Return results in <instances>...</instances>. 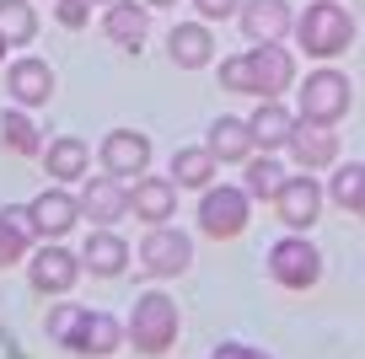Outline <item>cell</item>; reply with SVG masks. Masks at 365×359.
<instances>
[{
	"instance_id": "obj_1",
	"label": "cell",
	"mask_w": 365,
	"mask_h": 359,
	"mask_svg": "<svg viewBox=\"0 0 365 359\" xmlns=\"http://www.w3.org/2000/svg\"><path fill=\"white\" fill-rule=\"evenodd\" d=\"M296 43L312 59H333L354 43V16L344 11L339 0H312L307 11L296 16Z\"/></svg>"
},
{
	"instance_id": "obj_2",
	"label": "cell",
	"mask_w": 365,
	"mask_h": 359,
	"mask_svg": "<svg viewBox=\"0 0 365 359\" xmlns=\"http://www.w3.org/2000/svg\"><path fill=\"white\" fill-rule=\"evenodd\" d=\"M124 338L135 343V354H145V359L172 354V343H178V306H172V295H161V290L140 295L135 311H129Z\"/></svg>"
},
{
	"instance_id": "obj_3",
	"label": "cell",
	"mask_w": 365,
	"mask_h": 359,
	"mask_svg": "<svg viewBox=\"0 0 365 359\" xmlns=\"http://www.w3.org/2000/svg\"><path fill=\"white\" fill-rule=\"evenodd\" d=\"M269 279L279 284V290H312V284L322 279V252L317 241H307V231H290L285 241H274L269 247Z\"/></svg>"
},
{
	"instance_id": "obj_4",
	"label": "cell",
	"mask_w": 365,
	"mask_h": 359,
	"mask_svg": "<svg viewBox=\"0 0 365 359\" xmlns=\"http://www.w3.org/2000/svg\"><path fill=\"white\" fill-rule=\"evenodd\" d=\"M349 97H354L349 76L333 70V65H322V70H312V76L301 80V118H307V124H328L333 129V124H344Z\"/></svg>"
},
{
	"instance_id": "obj_5",
	"label": "cell",
	"mask_w": 365,
	"mask_h": 359,
	"mask_svg": "<svg viewBox=\"0 0 365 359\" xmlns=\"http://www.w3.org/2000/svg\"><path fill=\"white\" fill-rule=\"evenodd\" d=\"M188 263H194V241L182 231L150 225V231L140 236V274H150V279H178V274H188Z\"/></svg>"
},
{
	"instance_id": "obj_6",
	"label": "cell",
	"mask_w": 365,
	"mask_h": 359,
	"mask_svg": "<svg viewBox=\"0 0 365 359\" xmlns=\"http://www.w3.org/2000/svg\"><path fill=\"white\" fill-rule=\"evenodd\" d=\"M199 231L231 241V236L247 231V188H231V182H210L205 199H199Z\"/></svg>"
},
{
	"instance_id": "obj_7",
	"label": "cell",
	"mask_w": 365,
	"mask_h": 359,
	"mask_svg": "<svg viewBox=\"0 0 365 359\" xmlns=\"http://www.w3.org/2000/svg\"><path fill=\"white\" fill-rule=\"evenodd\" d=\"M81 252L59 247V241H43V247L33 252V263H27V284H33L38 295H70L81 279Z\"/></svg>"
},
{
	"instance_id": "obj_8",
	"label": "cell",
	"mask_w": 365,
	"mask_h": 359,
	"mask_svg": "<svg viewBox=\"0 0 365 359\" xmlns=\"http://www.w3.org/2000/svg\"><path fill=\"white\" fill-rule=\"evenodd\" d=\"M27 220H33V236H43V241H59L65 231H76L81 199H76V193H65V188L54 182V188H43L33 204H27Z\"/></svg>"
},
{
	"instance_id": "obj_9",
	"label": "cell",
	"mask_w": 365,
	"mask_h": 359,
	"mask_svg": "<svg viewBox=\"0 0 365 359\" xmlns=\"http://www.w3.org/2000/svg\"><path fill=\"white\" fill-rule=\"evenodd\" d=\"M237 22H242V33H247L252 43H285V38L296 33L290 0H242Z\"/></svg>"
},
{
	"instance_id": "obj_10",
	"label": "cell",
	"mask_w": 365,
	"mask_h": 359,
	"mask_svg": "<svg viewBox=\"0 0 365 359\" xmlns=\"http://www.w3.org/2000/svg\"><path fill=\"white\" fill-rule=\"evenodd\" d=\"M274 209H279V225H290V231L317 225V214H322V182H312V172L285 177V182H279V193H274Z\"/></svg>"
},
{
	"instance_id": "obj_11",
	"label": "cell",
	"mask_w": 365,
	"mask_h": 359,
	"mask_svg": "<svg viewBox=\"0 0 365 359\" xmlns=\"http://www.w3.org/2000/svg\"><path fill=\"white\" fill-rule=\"evenodd\" d=\"M129 214H135L140 225H167L172 214H178V182L140 172V182H129Z\"/></svg>"
},
{
	"instance_id": "obj_12",
	"label": "cell",
	"mask_w": 365,
	"mask_h": 359,
	"mask_svg": "<svg viewBox=\"0 0 365 359\" xmlns=\"http://www.w3.org/2000/svg\"><path fill=\"white\" fill-rule=\"evenodd\" d=\"M252 97H285L296 80V54H285L279 43H252Z\"/></svg>"
},
{
	"instance_id": "obj_13",
	"label": "cell",
	"mask_w": 365,
	"mask_h": 359,
	"mask_svg": "<svg viewBox=\"0 0 365 359\" xmlns=\"http://www.w3.org/2000/svg\"><path fill=\"white\" fill-rule=\"evenodd\" d=\"M97 161H103V172H113V177H140V172L150 167V140L140 135V129H113V135H103V145H97Z\"/></svg>"
},
{
	"instance_id": "obj_14",
	"label": "cell",
	"mask_w": 365,
	"mask_h": 359,
	"mask_svg": "<svg viewBox=\"0 0 365 359\" xmlns=\"http://www.w3.org/2000/svg\"><path fill=\"white\" fill-rule=\"evenodd\" d=\"M6 97H11L16 108H43V102H54V70L38 54L16 59V65L6 70Z\"/></svg>"
},
{
	"instance_id": "obj_15",
	"label": "cell",
	"mask_w": 365,
	"mask_h": 359,
	"mask_svg": "<svg viewBox=\"0 0 365 359\" xmlns=\"http://www.w3.org/2000/svg\"><path fill=\"white\" fill-rule=\"evenodd\" d=\"M81 269L97 274V279H118V274L129 269V241L113 225H91L86 247H81Z\"/></svg>"
},
{
	"instance_id": "obj_16",
	"label": "cell",
	"mask_w": 365,
	"mask_h": 359,
	"mask_svg": "<svg viewBox=\"0 0 365 359\" xmlns=\"http://www.w3.org/2000/svg\"><path fill=\"white\" fill-rule=\"evenodd\" d=\"M290 156H296L301 172H322L339 161V135H333L328 124H307V118H296V135H290Z\"/></svg>"
},
{
	"instance_id": "obj_17",
	"label": "cell",
	"mask_w": 365,
	"mask_h": 359,
	"mask_svg": "<svg viewBox=\"0 0 365 359\" xmlns=\"http://www.w3.org/2000/svg\"><path fill=\"white\" fill-rule=\"evenodd\" d=\"M81 214H86L91 225H118L129 214V188H124V177H113L108 172L103 182H86L81 188Z\"/></svg>"
},
{
	"instance_id": "obj_18",
	"label": "cell",
	"mask_w": 365,
	"mask_h": 359,
	"mask_svg": "<svg viewBox=\"0 0 365 359\" xmlns=\"http://www.w3.org/2000/svg\"><path fill=\"white\" fill-rule=\"evenodd\" d=\"M247 129H252V145L258 150H285L290 135H296V113H290L279 97H263L258 108H252Z\"/></svg>"
},
{
	"instance_id": "obj_19",
	"label": "cell",
	"mask_w": 365,
	"mask_h": 359,
	"mask_svg": "<svg viewBox=\"0 0 365 359\" xmlns=\"http://www.w3.org/2000/svg\"><path fill=\"white\" fill-rule=\"evenodd\" d=\"M167 54H172L178 70H205L210 54H215V38H210L205 22H178L167 33Z\"/></svg>"
},
{
	"instance_id": "obj_20",
	"label": "cell",
	"mask_w": 365,
	"mask_h": 359,
	"mask_svg": "<svg viewBox=\"0 0 365 359\" xmlns=\"http://www.w3.org/2000/svg\"><path fill=\"white\" fill-rule=\"evenodd\" d=\"M86 167H91V145H86V140L59 135L54 145H43V172H48V182H81V177H86Z\"/></svg>"
},
{
	"instance_id": "obj_21",
	"label": "cell",
	"mask_w": 365,
	"mask_h": 359,
	"mask_svg": "<svg viewBox=\"0 0 365 359\" xmlns=\"http://www.w3.org/2000/svg\"><path fill=\"white\" fill-rule=\"evenodd\" d=\"M103 33H108V43H118V48H140L145 33H150V16L140 11V0H108Z\"/></svg>"
},
{
	"instance_id": "obj_22",
	"label": "cell",
	"mask_w": 365,
	"mask_h": 359,
	"mask_svg": "<svg viewBox=\"0 0 365 359\" xmlns=\"http://www.w3.org/2000/svg\"><path fill=\"white\" fill-rule=\"evenodd\" d=\"M210 150H215V161H226V167H247V156L258 145H252V129H247V118H215L210 124Z\"/></svg>"
},
{
	"instance_id": "obj_23",
	"label": "cell",
	"mask_w": 365,
	"mask_h": 359,
	"mask_svg": "<svg viewBox=\"0 0 365 359\" xmlns=\"http://www.w3.org/2000/svg\"><path fill=\"white\" fill-rule=\"evenodd\" d=\"M215 167H220V161H215V150H210V145H182L178 156H172L167 177L182 182V188H199V193H205L210 182H215Z\"/></svg>"
},
{
	"instance_id": "obj_24",
	"label": "cell",
	"mask_w": 365,
	"mask_h": 359,
	"mask_svg": "<svg viewBox=\"0 0 365 359\" xmlns=\"http://www.w3.org/2000/svg\"><path fill=\"white\" fill-rule=\"evenodd\" d=\"M118 343H124V327H118L108 311H86V316H81V333H76V343H70V348L97 359V354H113Z\"/></svg>"
},
{
	"instance_id": "obj_25",
	"label": "cell",
	"mask_w": 365,
	"mask_h": 359,
	"mask_svg": "<svg viewBox=\"0 0 365 359\" xmlns=\"http://www.w3.org/2000/svg\"><path fill=\"white\" fill-rule=\"evenodd\" d=\"M27 247H33V220H27V204L22 209H0V269H16V263L27 258Z\"/></svg>"
},
{
	"instance_id": "obj_26",
	"label": "cell",
	"mask_w": 365,
	"mask_h": 359,
	"mask_svg": "<svg viewBox=\"0 0 365 359\" xmlns=\"http://www.w3.org/2000/svg\"><path fill=\"white\" fill-rule=\"evenodd\" d=\"M0 140H6V150H16V156H43V135H38V124L27 118V108L0 113Z\"/></svg>"
},
{
	"instance_id": "obj_27",
	"label": "cell",
	"mask_w": 365,
	"mask_h": 359,
	"mask_svg": "<svg viewBox=\"0 0 365 359\" xmlns=\"http://www.w3.org/2000/svg\"><path fill=\"white\" fill-rule=\"evenodd\" d=\"M328 199L339 204V209H349V214H360V220H365V161H354V167H339V172H333Z\"/></svg>"
},
{
	"instance_id": "obj_28",
	"label": "cell",
	"mask_w": 365,
	"mask_h": 359,
	"mask_svg": "<svg viewBox=\"0 0 365 359\" xmlns=\"http://www.w3.org/2000/svg\"><path fill=\"white\" fill-rule=\"evenodd\" d=\"M279 182H285V167L274 161V150H252L247 156V199H274L279 193Z\"/></svg>"
},
{
	"instance_id": "obj_29",
	"label": "cell",
	"mask_w": 365,
	"mask_h": 359,
	"mask_svg": "<svg viewBox=\"0 0 365 359\" xmlns=\"http://www.w3.org/2000/svg\"><path fill=\"white\" fill-rule=\"evenodd\" d=\"M0 38L6 43H33L38 38V11L27 0H0Z\"/></svg>"
},
{
	"instance_id": "obj_30",
	"label": "cell",
	"mask_w": 365,
	"mask_h": 359,
	"mask_svg": "<svg viewBox=\"0 0 365 359\" xmlns=\"http://www.w3.org/2000/svg\"><path fill=\"white\" fill-rule=\"evenodd\" d=\"M81 316H86V306H54V311L43 316V333L54 338V343H76V333H81Z\"/></svg>"
},
{
	"instance_id": "obj_31",
	"label": "cell",
	"mask_w": 365,
	"mask_h": 359,
	"mask_svg": "<svg viewBox=\"0 0 365 359\" xmlns=\"http://www.w3.org/2000/svg\"><path fill=\"white\" fill-rule=\"evenodd\" d=\"M220 86H226V91H247V97H252V65H247V54H231L226 65H220Z\"/></svg>"
},
{
	"instance_id": "obj_32",
	"label": "cell",
	"mask_w": 365,
	"mask_h": 359,
	"mask_svg": "<svg viewBox=\"0 0 365 359\" xmlns=\"http://www.w3.org/2000/svg\"><path fill=\"white\" fill-rule=\"evenodd\" d=\"M54 16H59V27H86L91 0H54Z\"/></svg>"
},
{
	"instance_id": "obj_33",
	"label": "cell",
	"mask_w": 365,
	"mask_h": 359,
	"mask_svg": "<svg viewBox=\"0 0 365 359\" xmlns=\"http://www.w3.org/2000/svg\"><path fill=\"white\" fill-rule=\"evenodd\" d=\"M194 11L205 16V22H226V16L242 11V0H194Z\"/></svg>"
},
{
	"instance_id": "obj_34",
	"label": "cell",
	"mask_w": 365,
	"mask_h": 359,
	"mask_svg": "<svg viewBox=\"0 0 365 359\" xmlns=\"http://www.w3.org/2000/svg\"><path fill=\"white\" fill-rule=\"evenodd\" d=\"M210 359H274V354H263V348H247V343H220Z\"/></svg>"
},
{
	"instance_id": "obj_35",
	"label": "cell",
	"mask_w": 365,
	"mask_h": 359,
	"mask_svg": "<svg viewBox=\"0 0 365 359\" xmlns=\"http://www.w3.org/2000/svg\"><path fill=\"white\" fill-rule=\"evenodd\" d=\"M145 6H178V0H145Z\"/></svg>"
},
{
	"instance_id": "obj_36",
	"label": "cell",
	"mask_w": 365,
	"mask_h": 359,
	"mask_svg": "<svg viewBox=\"0 0 365 359\" xmlns=\"http://www.w3.org/2000/svg\"><path fill=\"white\" fill-rule=\"evenodd\" d=\"M0 54H6V38H0Z\"/></svg>"
},
{
	"instance_id": "obj_37",
	"label": "cell",
	"mask_w": 365,
	"mask_h": 359,
	"mask_svg": "<svg viewBox=\"0 0 365 359\" xmlns=\"http://www.w3.org/2000/svg\"><path fill=\"white\" fill-rule=\"evenodd\" d=\"M91 6H108V0H91Z\"/></svg>"
}]
</instances>
